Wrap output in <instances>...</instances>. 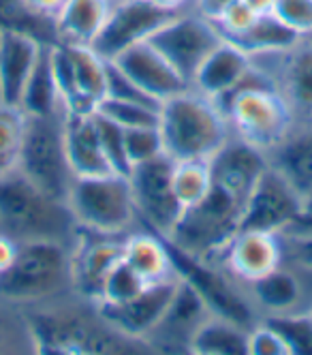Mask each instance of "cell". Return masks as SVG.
Here are the masks:
<instances>
[{
	"label": "cell",
	"mask_w": 312,
	"mask_h": 355,
	"mask_svg": "<svg viewBox=\"0 0 312 355\" xmlns=\"http://www.w3.org/2000/svg\"><path fill=\"white\" fill-rule=\"evenodd\" d=\"M37 353L49 355H103L137 353L141 343L118 334L92 302L69 295L35 309H26Z\"/></svg>",
	"instance_id": "cell-1"
},
{
	"label": "cell",
	"mask_w": 312,
	"mask_h": 355,
	"mask_svg": "<svg viewBox=\"0 0 312 355\" xmlns=\"http://www.w3.org/2000/svg\"><path fill=\"white\" fill-rule=\"evenodd\" d=\"M216 103L229 120L231 133L266 155L276 150L295 129L287 98L276 88L272 73L254 58L242 82Z\"/></svg>",
	"instance_id": "cell-2"
},
{
	"label": "cell",
	"mask_w": 312,
	"mask_h": 355,
	"mask_svg": "<svg viewBox=\"0 0 312 355\" xmlns=\"http://www.w3.org/2000/svg\"><path fill=\"white\" fill-rule=\"evenodd\" d=\"M73 246L35 240L17 244L15 259L0 272V302L21 311L73 295Z\"/></svg>",
	"instance_id": "cell-3"
},
{
	"label": "cell",
	"mask_w": 312,
	"mask_h": 355,
	"mask_svg": "<svg viewBox=\"0 0 312 355\" xmlns=\"http://www.w3.org/2000/svg\"><path fill=\"white\" fill-rule=\"evenodd\" d=\"M159 129L173 161H210L233 135L216 101L193 88L163 101Z\"/></svg>",
	"instance_id": "cell-4"
},
{
	"label": "cell",
	"mask_w": 312,
	"mask_h": 355,
	"mask_svg": "<svg viewBox=\"0 0 312 355\" xmlns=\"http://www.w3.org/2000/svg\"><path fill=\"white\" fill-rule=\"evenodd\" d=\"M0 232L17 244L51 240L73 246L80 227L64 201L51 199L13 171L0 180Z\"/></svg>",
	"instance_id": "cell-5"
},
{
	"label": "cell",
	"mask_w": 312,
	"mask_h": 355,
	"mask_svg": "<svg viewBox=\"0 0 312 355\" xmlns=\"http://www.w3.org/2000/svg\"><path fill=\"white\" fill-rule=\"evenodd\" d=\"M67 206L80 230L103 236H126L141 227L126 175L105 173L73 178Z\"/></svg>",
	"instance_id": "cell-6"
},
{
	"label": "cell",
	"mask_w": 312,
	"mask_h": 355,
	"mask_svg": "<svg viewBox=\"0 0 312 355\" xmlns=\"http://www.w3.org/2000/svg\"><path fill=\"white\" fill-rule=\"evenodd\" d=\"M244 206L225 191L212 187L199 204L184 208L167 238L173 248L203 261H216L240 232Z\"/></svg>",
	"instance_id": "cell-7"
},
{
	"label": "cell",
	"mask_w": 312,
	"mask_h": 355,
	"mask_svg": "<svg viewBox=\"0 0 312 355\" xmlns=\"http://www.w3.org/2000/svg\"><path fill=\"white\" fill-rule=\"evenodd\" d=\"M62 120L64 114L26 116L17 171L51 199L67 204L75 175L67 159Z\"/></svg>",
	"instance_id": "cell-8"
},
{
	"label": "cell",
	"mask_w": 312,
	"mask_h": 355,
	"mask_svg": "<svg viewBox=\"0 0 312 355\" xmlns=\"http://www.w3.org/2000/svg\"><path fill=\"white\" fill-rule=\"evenodd\" d=\"M173 159L161 155L135 165L128 173L141 225L161 238L171 234L182 214V206L173 193Z\"/></svg>",
	"instance_id": "cell-9"
},
{
	"label": "cell",
	"mask_w": 312,
	"mask_h": 355,
	"mask_svg": "<svg viewBox=\"0 0 312 355\" xmlns=\"http://www.w3.org/2000/svg\"><path fill=\"white\" fill-rule=\"evenodd\" d=\"M150 43L182 73L193 80V75L210 52L223 43V35L212 19L189 9L169 19L161 31L150 39Z\"/></svg>",
	"instance_id": "cell-10"
},
{
	"label": "cell",
	"mask_w": 312,
	"mask_h": 355,
	"mask_svg": "<svg viewBox=\"0 0 312 355\" xmlns=\"http://www.w3.org/2000/svg\"><path fill=\"white\" fill-rule=\"evenodd\" d=\"M177 13L152 5L150 0H120L114 3L105 26L90 45L103 60H116L122 52L150 41Z\"/></svg>",
	"instance_id": "cell-11"
},
{
	"label": "cell",
	"mask_w": 312,
	"mask_h": 355,
	"mask_svg": "<svg viewBox=\"0 0 312 355\" xmlns=\"http://www.w3.org/2000/svg\"><path fill=\"white\" fill-rule=\"evenodd\" d=\"M242 287L259 319L312 311V268L297 261L282 259L276 270Z\"/></svg>",
	"instance_id": "cell-12"
},
{
	"label": "cell",
	"mask_w": 312,
	"mask_h": 355,
	"mask_svg": "<svg viewBox=\"0 0 312 355\" xmlns=\"http://www.w3.org/2000/svg\"><path fill=\"white\" fill-rule=\"evenodd\" d=\"M304 199L276 167H268L244 204L240 230L282 234L302 216Z\"/></svg>",
	"instance_id": "cell-13"
},
{
	"label": "cell",
	"mask_w": 312,
	"mask_h": 355,
	"mask_svg": "<svg viewBox=\"0 0 312 355\" xmlns=\"http://www.w3.org/2000/svg\"><path fill=\"white\" fill-rule=\"evenodd\" d=\"M180 276L144 287L135 297L122 304H94L98 315L105 319L118 334L148 347V338L163 321L169 304L175 295Z\"/></svg>",
	"instance_id": "cell-14"
},
{
	"label": "cell",
	"mask_w": 312,
	"mask_h": 355,
	"mask_svg": "<svg viewBox=\"0 0 312 355\" xmlns=\"http://www.w3.org/2000/svg\"><path fill=\"white\" fill-rule=\"evenodd\" d=\"M124 236H103L80 230L73 244V291L86 302L96 304L107 274L122 259Z\"/></svg>",
	"instance_id": "cell-15"
},
{
	"label": "cell",
	"mask_w": 312,
	"mask_h": 355,
	"mask_svg": "<svg viewBox=\"0 0 312 355\" xmlns=\"http://www.w3.org/2000/svg\"><path fill=\"white\" fill-rule=\"evenodd\" d=\"M276 82V88L287 98L295 124L312 122V41L302 39L282 54L257 56Z\"/></svg>",
	"instance_id": "cell-16"
},
{
	"label": "cell",
	"mask_w": 312,
	"mask_h": 355,
	"mask_svg": "<svg viewBox=\"0 0 312 355\" xmlns=\"http://www.w3.org/2000/svg\"><path fill=\"white\" fill-rule=\"evenodd\" d=\"M240 285L259 281L282 263V242L278 234L240 230L227 244L223 255L212 261Z\"/></svg>",
	"instance_id": "cell-17"
},
{
	"label": "cell",
	"mask_w": 312,
	"mask_h": 355,
	"mask_svg": "<svg viewBox=\"0 0 312 355\" xmlns=\"http://www.w3.org/2000/svg\"><path fill=\"white\" fill-rule=\"evenodd\" d=\"M270 167L266 152L231 135V139L210 159L212 182L244 206L259 178Z\"/></svg>",
	"instance_id": "cell-18"
},
{
	"label": "cell",
	"mask_w": 312,
	"mask_h": 355,
	"mask_svg": "<svg viewBox=\"0 0 312 355\" xmlns=\"http://www.w3.org/2000/svg\"><path fill=\"white\" fill-rule=\"evenodd\" d=\"M122 73H126L144 92L159 103L191 88L189 80L182 75L150 41L139 43L122 52L112 60Z\"/></svg>",
	"instance_id": "cell-19"
},
{
	"label": "cell",
	"mask_w": 312,
	"mask_h": 355,
	"mask_svg": "<svg viewBox=\"0 0 312 355\" xmlns=\"http://www.w3.org/2000/svg\"><path fill=\"white\" fill-rule=\"evenodd\" d=\"M210 315L214 313L205 304V300L184 281V278H180L175 295L169 304L163 321L148 338V347H152V351L189 353L191 336Z\"/></svg>",
	"instance_id": "cell-20"
},
{
	"label": "cell",
	"mask_w": 312,
	"mask_h": 355,
	"mask_svg": "<svg viewBox=\"0 0 312 355\" xmlns=\"http://www.w3.org/2000/svg\"><path fill=\"white\" fill-rule=\"evenodd\" d=\"M64 148L75 178L114 173L101 146L94 112H69L62 120Z\"/></svg>",
	"instance_id": "cell-21"
},
{
	"label": "cell",
	"mask_w": 312,
	"mask_h": 355,
	"mask_svg": "<svg viewBox=\"0 0 312 355\" xmlns=\"http://www.w3.org/2000/svg\"><path fill=\"white\" fill-rule=\"evenodd\" d=\"M43 43L26 35H0V103L17 107L43 52Z\"/></svg>",
	"instance_id": "cell-22"
},
{
	"label": "cell",
	"mask_w": 312,
	"mask_h": 355,
	"mask_svg": "<svg viewBox=\"0 0 312 355\" xmlns=\"http://www.w3.org/2000/svg\"><path fill=\"white\" fill-rule=\"evenodd\" d=\"M250 67L252 58L244 49L223 39V43L212 49L210 56L201 62V67L193 75L191 88L212 101H220L242 82Z\"/></svg>",
	"instance_id": "cell-23"
},
{
	"label": "cell",
	"mask_w": 312,
	"mask_h": 355,
	"mask_svg": "<svg viewBox=\"0 0 312 355\" xmlns=\"http://www.w3.org/2000/svg\"><path fill=\"white\" fill-rule=\"evenodd\" d=\"M122 261L131 268L146 285H154L173 278L171 250L167 242L150 230H137L126 234L122 240Z\"/></svg>",
	"instance_id": "cell-24"
},
{
	"label": "cell",
	"mask_w": 312,
	"mask_h": 355,
	"mask_svg": "<svg viewBox=\"0 0 312 355\" xmlns=\"http://www.w3.org/2000/svg\"><path fill=\"white\" fill-rule=\"evenodd\" d=\"M268 159L270 165L293 184L304 201L312 197V122L295 124L289 137L272 150Z\"/></svg>",
	"instance_id": "cell-25"
},
{
	"label": "cell",
	"mask_w": 312,
	"mask_h": 355,
	"mask_svg": "<svg viewBox=\"0 0 312 355\" xmlns=\"http://www.w3.org/2000/svg\"><path fill=\"white\" fill-rule=\"evenodd\" d=\"M112 5L110 0H67L54 17L58 43L92 45L105 26Z\"/></svg>",
	"instance_id": "cell-26"
},
{
	"label": "cell",
	"mask_w": 312,
	"mask_h": 355,
	"mask_svg": "<svg viewBox=\"0 0 312 355\" xmlns=\"http://www.w3.org/2000/svg\"><path fill=\"white\" fill-rule=\"evenodd\" d=\"M248 329L246 325L210 315L189 340L191 355H248Z\"/></svg>",
	"instance_id": "cell-27"
},
{
	"label": "cell",
	"mask_w": 312,
	"mask_h": 355,
	"mask_svg": "<svg viewBox=\"0 0 312 355\" xmlns=\"http://www.w3.org/2000/svg\"><path fill=\"white\" fill-rule=\"evenodd\" d=\"M302 39L304 37H300L297 33L284 26L274 13H266V15H259L248 31L225 41H231L233 45L244 49L250 58H257V56L289 52V49L295 47Z\"/></svg>",
	"instance_id": "cell-28"
},
{
	"label": "cell",
	"mask_w": 312,
	"mask_h": 355,
	"mask_svg": "<svg viewBox=\"0 0 312 355\" xmlns=\"http://www.w3.org/2000/svg\"><path fill=\"white\" fill-rule=\"evenodd\" d=\"M19 110L24 116H54L64 114L60 94L56 88L54 71H51L49 60V45L43 47V52L37 60V67L31 75L28 84H26L21 98H19Z\"/></svg>",
	"instance_id": "cell-29"
},
{
	"label": "cell",
	"mask_w": 312,
	"mask_h": 355,
	"mask_svg": "<svg viewBox=\"0 0 312 355\" xmlns=\"http://www.w3.org/2000/svg\"><path fill=\"white\" fill-rule=\"evenodd\" d=\"M62 45L67 47L69 62L82 98L92 110H96L107 92V60H103L90 45Z\"/></svg>",
	"instance_id": "cell-30"
},
{
	"label": "cell",
	"mask_w": 312,
	"mask_h": 355,
	"mask_svg": "<svg viewBox=\"0 0 312 355\" xmlns=\"http://www.w3.org/2000/svg\"><path fill=\"white\" fill-rule=\"evenodd\" d=\"M13 33L33 37L43 45H56V24L35 11L26 0H0V35Z\"/></svg>",
	"instance_id": "cell-31"
},
{
	"label": "cell",
	"mask_w": 312,
	"mask_h": 355,
	"mask_svg": "<svg viewBox=\"0 0 312 355\" xmlns=\"http://www.w3.org/2000/svg\"><path fill=\"white\" fill-rule=\"evenodd\" d=\"M212 171L210 161H175L173 163V193L177 204L191 208L212 191Z\"/></svg>",
	"instance_id": "cell-32"
},
{
	"label": "cell",
	"mask_w": 312,
	"mask_h": 355,
	"mask_svg": "<svg viewBox=\"0 0 312 355\" xmlns=\"http://www.w3.org/2000/svg\"><path fill=\"white\" fill-rule=\"evenodd\" d=\"M26 116L17 107L0 103V180L19 167Z\"/></svg>",
	"instance_id": "cell-33"
},
{
	"label": "cell",
	"mask_w": 312,
	"mask_h": 355,
	"mask_svg": "<svg viewBox=\"0 0 312 355\" xmlns=\"http://www.w3.org/2000/svg\"><path fill=\"white\" fill-rule=\"evenodd\" d=\"M0 353H37L26 313L0 302Z\"/></svg>",
	"instance_id": "cell-34"
},
{
	"label": "cell",
	"mask_w": 312,
	"mask_h": 355,
	"mask_svg": "<svg viewBox=\"0 0 312 355\" xmlns=\"http://www.w3.org/2000/svg\"><path fill=\"white\" fill-rule=\"evenodd\" d=\"M287 343L291 355H312V311L263 317Z\"/></svg>",
	"instance_id": "cell-35"
},
{
	"label": "cell",
	"mask_w": 312,
	"mask_h": 355,
	"mask_svg": "<svg viewBox=\"0 0 312 355\" xmlns=\"http://www.w3.org/2000/svg\"><path fill=\"white\" fill-rule=\"evenodd\" d=\"M96 112L105 118L120 124L122 129H135V126H159L161 124V107L128 103V101L103 98L96 105Z\"/></svg>",
	"instance_id": "cell-36"
},
{
	"label": "cell",
	"mask_w": 312,
	"mask_h": 355,
	"mask_svg": "<svg viewBox=\"0 0 312 355\" xmlns=\"http://www.w3.org/2000/svg\"><path fill=\"white\" fill-rule=\"evenodd\" d=\"M124 148L131 167L146 163L165 155L163 135L159 126H135V129H124Z\"/></svg>",
	"instance_id": "cell-37"
},
{
	"label": "cell",
	"mask_w": 312,
	"mask_h": 355,
	"mask_svg": "<svg viewBox=\"0 0 312 355\" xmlns=\"http://www.w3.org/2000/svg\"><path fill=\"white\" fill-rule=\"evenodd\" d=\"M94 120H96V129H98V137H101V146L103 152L114 169V173L118 175H126L131 173V163H128L126 157V148H124V129L120 124H116L114 120L105 118L103 114H98L94 110Z\"/></svg>",
	"instance_id": "cell-38"
},
{
	"label": "cell",
	"mask_w": 312,
	"mask_h": 355,
	"mask_svg": "<svg viewBox=\"0 0 312 355\" xmlns=\"http://www.w3.org/2000/svg\"><path fill=\"white\" fill-rule=\"evenodd\" d=\"M144 287H148V285L120 259V263L107 274L105 283H103L96 304H122V302H128L131 297H135Z\"/></svg>",
	"instance_id": "cell-39"
},
{
	"label": "cell",
	"mask_w": 312,
	"mask_h": 355,
	"mask_svg": "<svg viewBox=\"0 0 312 355\" xmlns=\"http://www.w3.org/2000/svg\"><path fill=\"white\" fill-rule=\"evenodd\" d=\"M105 98L128 101V103H141V105H152V107H161L163 105L156 98H152L148 92H144L114 62H107V92H105Z\"/></svg>",
	"instance_id": "cell-40"
},
{
	"label": "cell",
	"mask_w": 312,
	"mask_h": 355,
	"mask_svg": "<svg viewBox=\"0 0 312 355\" xmlns=\"http://www.w3.org/2000/svg\"><path fill=\"white\" fill-rule=\"evenodd\" d=\"M272 13L300 37L312 35V0H276Z\"/></svg>",
	"instance_id": "cell-41"
},
{
	"label": "cell",
	"mask_w": 312,
	"mask_h": 355,
	"mask_svg": "<svg viewBox=\"0 0 312 355\" xmlns=\"http://www.w3.org/2000/svg\"><path fill=\"white\" fill-rule=\"evenodd\" d=\"M248 355H291L287 343L276 329L259 319L250 329H248Z\"/></svg>",
	"instance_id": "cell-42"
},
{
	"label": "cell",
	"mask_w": 312,
	"mask_h": 355,
	"mask_svg": "<svg viewBox=\"0 0 312 355\" xmlns=\"http://www.w3.org/2000/svg\"><path fill=\"white\" fill-rule=\"evenodd\" d=\"M257 17H259V13H254L244 0H238V3H233L214 24L220 31L223 39H231V37H238L244 31H248Z\"/></svg>",
	"instance_id": "cell-43"
},
{
	"label": "cell",
	"mask_w": 312,
	"mask_h": 355,
	"mask_svg": "<svg viewBox=\"0 0 312 355\" xmlns=\"http://www.w3.org/2000/svg\"><path fill=\"white\" fill-rule=\"evenodd\" d=\"M278 236L282 242V259L312 268V230H287Z\"/></svg>",
	"instance_id": "cell-44"
},
{
	"label": "cell",
	"mask_w": 312,
	"mask_h": 355,
	"mask_svg": "<svg viewBox=\"0 0 312 355\" xmlns=\"http://www.w3.org/2000/svg\"><path fill=\"white\" fill-rule=\"evenodd\" d=\"M233 3H238V0H193V11H197L199 15L207 17L216 21Z\"/></svg>",
	"instance_id": "cell-45"
},
{
	"label": "cell",
	"mask_w": 312,
	"mask_h": 355,
	"mask_svg": "<svg viewBox=\"0 0 312 355\" xmlns=\"http://www.w3.org/2000/svg\"><path fill=\"white\" fill-rule=\"evenodd\" d=\"M15 252H17V242L0 232V272L11 266V261L15 259Z\"/></svg>",
	"instance_id": "cell-46"
},
{
	"label": "cell",
	"mask_w": 312,
	"mask_h": 355,
	"mask_svg": "<svg viewBox=\"0 0 312 355\" xmlns=\"http://www.w3.org/2000/svg\"><path fill=\"white\" fill-rule=\"evenodd\" d=\"M26 3H28L35 11H39L41 15L54 19L56 13L62 9V5L67 3V0H26Z\"/></svg>",
	"instance_id": "cell-47"
},
{
	"label": "cell",
	"mask_w": 312,
	"mask_h": 355,
	"mask_svg": "<svg viewBox=\"0 0 312 355\" xmlns=\"http://www.w3.org/2000/svg\"><path fill=\"white\" fill-rule=\"evenodd\" d=\"M150 3L171 13H182L193 7V0H150Z\"/></svg>",
	"instance_id": "cell-48"
},
{
	"label": "cell",
	"mask_w": 312,
	"mask_h": 355,
	"mask_svg": "<svg viewBox=\"0 0 312 355\" xmlns=\"http://www.w3.org/2000/svg\"><path fill=\"white\" fill-rule=\"evenodd\" d=\"M244 3L259 15H266V13H272L274 9V3L276 0H244Z\"/></svg>",
	"instance_id": "cell-49"
},
{
	"label": "cell",
	"mask_w": 312,
	"mask_h": 355,
	"mask_svg": "<svg viewBox=\"0 0 312 355\" xmlns=\"http://www.w3.org/2000/svg\"><path fill=\"white\" fill-rule=\"evenodd\" d=\"M297 220H306V223H312V197H308L304 201V212Z\"/></svg>",
	"instance_id": "cell-50"
},
{
	"label": "cell",
	"mask_w": 312,
	"mask_h": 355,
	"mask_svg": "<svg viewBox=\"0 0 312 355\" xmlns=\"http://www.w3.org/2000/svg\"><path fill=\"white\" fill-rule=\"evenodd\" d=\"M110 3H120V0H110Z\"/></svg>",
	"instance_id": "cell-51"
}]
</instances>
